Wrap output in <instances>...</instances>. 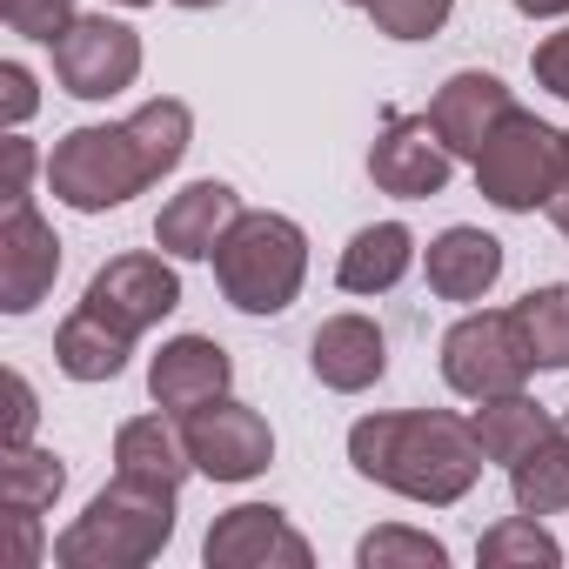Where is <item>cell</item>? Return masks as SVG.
I'll return each instance as SVG.
<instances>
[{"mask_svg":"<svg viewBox=\"0 0 569 569\" xmlns=\"http://www.w3.org/2000/svg\"><path fill=\"white\" fill-rule=\"evenodd\" d=\"M188 128L194 121L181 101H148L141 114H128L114 128H74L48 154V188L81 214L121 208L128 194H141L148 181H161L188 154Z\"/></svg>","mask_w":569,"mask_h":569,"instance_id":"6da1fadb","label":"cell"},{"mask_svg":"<svg viewBox=\"0 0 569 569\" xmlns=\"http://www.w3.org/2000/svg\"><path fill=\"white\" fill-rule=\"evenodd\" d=\"M349 462L416 502H456L482 476V442L462 416L442 409H409V416H369L349 429Z\"/></svg>","mask_w":569,"mask_h":569,"instance_id":"7a4b0ae2","label":"cell"},{"mask_svg":"<svg viewBox=\"0 0 569 569\" xmlns=\"http://www.w3.org/2000/svg\"><path fill=\"white\" fill-rule=\"evenodd\" d=\"M174 536V489L141 482V476H114L88 516L54 542V556L68 569H134L148 556H161V542Z\"/></svg>","mask_w":569,"mask_h":569,"instance_id":"3957f363","label":"cell"},{"mask_svg":"<svg viewBox=\"0 0 569 569\" xmlns=\"http://www.w3.org/2000/svg\"><path fill=\"white\" fill-rule=\"evenodd\" d=\"M309 274V241L289 214H248L214 241V281L241 316H281L302 296Z\"/></svg>","mask_w":569,"mask_h":569,"instance_id":"277c9868","label":"cell"},{"mask_svg":"<svg viewBox=\"0 0 569 569\" xmlns=\"http://www.w3.org/2000/svg\"><path fill=\"white\" fill-rule=\"evenodd\" d=\"M562 161H569V134H556L549 121H536V114H522V108H509L496 128H489V141H482V154H476V181H482V194L496 201V208H549V194H556V181H562Z\"/></svg>","mask_w":569,"mask_h":569,"instance_id":"5b68a950","label":"cell"},{"mask_svg":"<svg viewBox=\"0 0 569 569\" xmlns=\"http://www.w3.org/2000/svg\"><path fill=\"white\" fill-rule=\"evenodd\" d=\"M536 356H529V336L516 322V309H482V316H462L442 342V376L456 396L469 402H489V396H516L529 382Z\"/></svg>","mask_w":569,"mask_h":569,"instance_id":"8992f818","label":"cell"},{"mask_svg":"<svg viewBox=\"0 0 569 569\" xmlns=\"http://www.w3.org/2000/svg\"><path fill=\"white\" fill-rule=\"evenodd\" d=\"M54 74H61L68 94L108 101V94H121V88L141 74V41H134V28H121V21H108V14H81V21L54 41Z\"/></svg>","mask_w":569,"mask_h":569,"instance_id":"52a82bcc","label":"cell"},{"mask_svg":"<svg viewBox=\"0 0 569 569\" xmlns=\"http://www.w3.org/2000/svg\"><path fill=\"white\" fill-rule=\"evenodd\" d=\"M181 302V281H174V268L161 261V254H114L94 281H88V316H101L108 329H121L128 342L141 336V329H154L168 309Z\"/></svg>","mask_w":569,"mask_h":569,"instance_id":"ba28073f","label":"cell"},{"mask_svg":"<svg viewBox=\"0 0 569 569\" xmlns=\"http://www.w3.org/2000/svg\"><path fill=\"white\" fill-rule=\"evenodd\" d=\"M181 436H188L194 469L214 476V482H248V476H261L268 456H274L268 422H261L248 402H228V396L208 402V409H194V416L181 422Z\"/></svg>","mask_w":569,"mask_h":569,"instance_id":"9c48e42d","label":"cell"},{"mask_svg":"<svg viewBox=\"0 0 569 569\" xmlns=\"http://www.w3.org/2000/svg\"><path fill=\"white\" fill-rule=\"evenodd\" d=\"M449 141L436 134L429 114H389L382 141L369 148V174L382 194H402V201H422V194H442L449 181Z\"/></svg>","mask_w":569,"mask_h":569,"instance_id":"30bf717a","label":"cell"},{"mask_svg":"<svg viewBox=\"0 0 569 569\" xmlns=\"http://www.w3.org/2000/svg\"><path fill=\"white\" fill-rule=\"evenodd\" d=\"M61 274V241L54 228L34 214V201H14L0 214V309L8 316H28Z\"/></svg>","mask_w":569,"mask_h":569,"instance_id":"8fae6325","label":"cell"},{"mask_svg":"<svg viewBox=\"0 0 569 569\" xmlns=\"http://www.w3.org/2000/svg\"><path fill=\"white\" fill-rule=\"evenodd\" d=\"M228 376H234V362H228L221 342H208V336H174V342L154 356L148 389H154V402H161L168 416H194V409H208V402L228 396Z\"/></svg>","mask_w":569,"mask_h":569,"instance_id":"7c38bea8","label":"cell"},{"mask_svg":"<svg viewBox=\"0 0 569 569\" xmlns=\"http://www.w3.org/2000/svg\"><path fill=\"white\" fill-rule=\"evenodd\" d=\"M208 562L214 569H254V562H289V569H302L309 562V542L281 522V509L241 502V509H228L208 529Z\"/></svg>","mask_w":569,"mask_h":569,"instance_id":"4fadbf2b","label":"cell"},{"mask_svg":"<svg viewBox=\"0 0 569 569\" xmlns=\"http://www.w3.org/2000/svg\"><path fill=\"white\" fill-rule=\"evenodd\" d=\"M309 362H316V376H322L329 389L356 396V389L382 382L389 342H382V329H376L369 316H329V322L316 329V342H309Z\"/></svg>","mask_w":569,"mask_h":569,"instance_id":"5bb4252c","label":"cell"},{"mask_svg":"<svg viewBox=\"0 0 569 569\" xmlns=\"http://www.w3.org/2000/svg\"><path fill=\"white\" fill-rule=\"evenodd\" d=\"M516 101H509V88L496 81V74H456V81H442V94L429 101V121H436V134L449 141V154H482V141H489V128L509 114Z\"/></svg>","mask_w":569,"mask_h":569,"instance_id":"9a60e30c","label":"cell"},{"mask_svg":"<svg viewBox=\"0 0 569 569\" xmlns=\"http://www.w3.org/2000/svg\"><path fill=\"white\" fill-rule=\"evenodd\" d=\"M241 221V194L228 188V181H194V188H181L168 208H161V221H154V241L168 248V254H214V241L228 234Z\"/></svg>","mask_w":569,"mask_h":569,"instance_id":"2e32d148","label":"cell"},{"mask_svg":"<svg viewBox=\"0 0 569 569\" xmlns=\"http://www.w3.org/2000/svg\"><path fill=\"white\" fill-rule=\"evenodd\" d=\"M502 274V241L482 228H442L429 241V289L442 302H482Z\"/></svg>","mask_w":569,"mask_h":569,"instance_id":"e0dca14e","label":"cell"},{"mask_svg":"<svg viewBox=\"0 0 569 569\" xmlns=\"http://www.w3.org/2000/svg\"><path fill=\"white\" fill-rule=\"evenodd\" d=\"M114 462H121V476L161 482V489H181V476L194 469L188 436L168 422V409H161V416H134V422H121V436H114Z\"/></svg>","mask_w":569,"mask_h":569,"instance_id":"ac0fdd59","label":"cell"},{"mask_svg":"<svg viewBox=\"0 0 569 569\" xmlns=\"http://www.w3.org/2000/svg\"><path fill=\"white\" fill-rule=\"evenodd\" d=\"M409 261H416V234L402 221H376V228H362L342 248L336 281H342L349 296H382V289H396V281L409 274Z\"/></svg>","mask_w":569,"mask_h":569,"instance_id":"d6986e66","label":"cell"},{"mask_svg":"<svg viewBox=\"0 0 569 569\" xmlns=\"http://www.w3.org/2000/svg\"><path fill=\"white\" fill-rule=\"evenodd\" d=\"M509 489H516V509L522 516H556L569 509V429L556 422L529 456L509 462Z\"/></svg>","mask_w":569,"mask_h":569,"instance_id":"ffe728a7","label":"cell"},{"mask_svg":"<svg viewBox=\"0 0 569 569\" xmlns=\"http://www.w3.org/2000/svg\"><path fill=\"white\" fill-rule=\"evenodd\" d=\"M469 429H476V442H482L489 462H516V456H529V449L556 429V416H542V402H529V396L516 389V396H489Z\"/></svg>","mask_w":569,"mask_h":569,"instance_id":"44dd1931","label":"cell"},{"mask_svg":"<svg viewBox=\"0 0 569 569\" xmlns=\"http://www.w3.org/2000/svg\"><path fill=\"white\" fill-rule=\"evenodd\" d=\"M54 362H61L74 382H108V376H121V362H128V336L108 329L101 316L74 309V316L61 322V336H54Z\"/></svg>","mask_w":569,"mask_h":569,"instance_id":"7402d4cb","label":"cell"},{"mask_svg":"<svg viewBox=\"0 0 569 569\" xmlns=\"http://www.w3.org/2000/svg\"><path fill=\"white\" fill-rule=\"evenodd\" d=\"M61 482H68V469H61V456H48V449H8L0 456V509H54V496H61Z\"/></svg>","mask_w":569,"mask_h":569,"instance_id":"603a6c76","label":"cell"},{"mask_svg":"<svg viewBox=\"0 0 569 569\" xmlns=\"http://www.w3.org/2000/svg\"><path fill=\"white\" fill-rule=\"evenodd\" d=\"M516 322L529 336L536 369H569V289H536L516 302Z\"/></svg>","mask_w":569,"mask_h":569,"instance_id":"cb8c5ba5","label":"cell"},{"mask_svg":"<svg viewBox=\"0 0 569 569\" xmlns=\"http://www.w3.org/2000/svg\"><path fill=\"white\" fill-rule=\"evenodd\" d=\"M476 556H482L489 569H509V562H529V569L542 562V569H549L562 549H556V536L542 529V516H509V522H496V529L476 542Z\"/></svg>","mask_w":569,"mask_h":569,"instance_id":"d4e9b609","label":"cell"},{"mask_svg":"<svg viewBox=\"0 0 569 569\" xmlns=\"http://www.w3.org/2000/svg\"><path fill=\"white\" fill-rule=\"evenodd\" d=\"M356 562H362V569H389V562H422V569H442V562H449V549H442L436 536H416V529H376V536H362Z\"/></svg>","mask_w":569,"mask_h":569,"instance_id":"484cf974","label":"cell"},{"mask_svg":"<svg viewBox=\"0 0 569 569\" xmlns=\"http://www.w3.org/2000/svg\"><path fill=\"white\" fill-rule=\"evenodd\" d=\"M0 21H8L14 34H28V41H61L81 14H74V0H0Z\"/></svg>","mask_w":569,"mask_h":569,"instance_id":"4316f807","label":"cell"},{"mask_svg":"<svg viewBox=\"0 0 569 569\" xmlns=\"http://www.w3.org/2000/svg\"><path fill=\"white\" fill-rule=\"evenodd\" d=\"M369 14L382 34L396 41H429L442 21H449V0H369Z\"/></svg>","mask_w":569,"mask_h":569,"instance_id":"83f0119b","label":"cell"},{"mask_svg":"<svg viewBox=\"0 0 569 569\" xmlns=\"http://www.w3.org/2000/svg\"><path fill=\"white\" fill-rule=\"evenodd\" d=\"M8 549H0V569H34L41 562V529H34V509H8Z\"/></svg>","mask_w":569,"mask_h":569,"instance_id":"f1b7e54d","label":"cell"},{"mask_svg":"<svg viewBox=\"0 0 569 569\" xmlns=\"http://www.w3.org/2000/svg\"><path fill=\"white\" fill-rule=\"evenodd\" d=\"M0 208H14V201H28V174H34V148L21 141V134H8L0 141Z\"/></svg>","mask_w":569,"mask_h":569,"instance_id":"f546056e","label":"cell"},{"mask_svg":"<svg viewBox=\"0 0 569 569\" xmlns=\"http://www.w3.org/2000/svg\"><path fill=\"white\" fill-rule=\"evenodd\" d=\"M34 436V389L21 369H8V449H21Z\"/></svg>","mask_w":569,"mask_h":569,"instance_id":"4dcf8cb0","label":"cell"},{"mask_svg":"<svg viewBox=\"0 0 569 569\" xmlns=\"http://www.w3.org/2000/svg\"><path fill=\"white\" fill-rule=\"evenodd\" d=\"M536 81H542L549 94H562V101H569V28H562V34H549V41L536 48Z\"/></svg>","mask_w":569,"mask_h":569,"instance_id":"1f68e13d","label":"cell"},{"mask_svg":"<svg viewBox=\"0 0 569 569\" xmlns=\"http://www.w3.org/2000/svg\"><path fill=\"white\" fill-rule=\"evenodd\" d=\"M0 88H8V94H0V114H8V128H21L28 114H34V81H28V68H0Z\"/></svg>","mask_w":569,"mask_h":569,"instance_id":"d6a6232c","label":"cell"},{"mask_svg":"<svg viewBox=\"0 0 569 569\" xmlns=\"http://www.w3.org/2000/svg\"><path fill=\"white\" fill-rule=\"evenodd\" d=\"M549 221L569 234V161H562V181H556V194H549Z\"/></svg>","mask_w":569,"mask_h":569,"instance_id":"836d02e7","label":"cell"},{"mask_svg":"<svg viewBox=\"0 0 569 569\" xmlns=\"http://www.w3.org/2000/svg\"><path fill=\"white\" fill-rule=\"evenodd\" d=\"M516 8H522L529 21H549V14H569V0H516Z\"/></svg>","mask_w":569,"mask_h":569,"instance_id":"e575fe53","label":"cell"},{"mask_svg":"<svg viewBox=\"0 0 569 569\" xmlns=\"http://www.w3.org/2000/svg\"><path fill=\"white\" fill-rule=\"evenodd\" d=\"M174 8H221V0H174Z\"/></svg>","mask_w":569,"mask_h":569,"instance_id":"d590c367","label":"cell"},{"mask_svg":"<svg viewBox=\"0 0 569 569\" xmlns=\"http://www.w3.org/2000/svg\"><path fill=\"white\" fill-rule=\"evenodd\" d=\"M121 8H148V0H121Z\"/></svg>","mask_w":569,"mask_h":569,"instance_id":"8d00e7d4","label":"cell"},{"mask_svg":"<svg viewBox=\"0 0 569 569\" xmlns=\"http://www.w3.org/2000/svg\"><path fill=\"white\" fill-rule=\"evenodd\" d=\"M349 8H369V0H349Z\"/></svg>","mask_w":569,"mask_h":569,"instance_id":"74e56055","label":"cell"},{"mask_svg":"<svg viewBox=\"0 0 569 569\" xmlns=\"http://www.w3.org/2000/svg\"><path fill=\"white\" fill-rule=\"evenodd\" d=\"M562 429H569V416H562Z\"/></svg>","mask_w":569,"mask_h":569,"instance_id":"f35d334b","label":"cell"}]
</instances>
